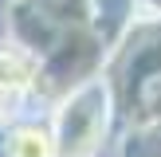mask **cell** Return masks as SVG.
I'll return each instance as SVG.
<instances>
[{
  "label": "cell",
  "instance_id": "cell-1",
  "mask_svg": "<svg viewBox=\"0 0 161 157\" xmlns=\"http://www.w3.org/2000/svg\"><path fill=\"white\" fill-rule=\"evenodd\" d=\"M118 102L122 133H142L161 126V8L146 4L126 39L102 63Z\"/></svg>",
  "mask_w": 161,
  "mask_h": 157
},
{
  "label": "cell",
  "instance_id": "cell-2",
  "mask_svg": "<svg viewBox=\"0 0 161 157\" xmlns=\"http://www.w3.org/2000/svg\"><path fill=\"white\" fill-rule=\"evenodd\" d=\"M47 126L59 157H114L122 138V118L106 71L75 83L47 106Z\"/></svg>",
  "mask_w": 161,
  "mask_h": 157
}]
</instances>
